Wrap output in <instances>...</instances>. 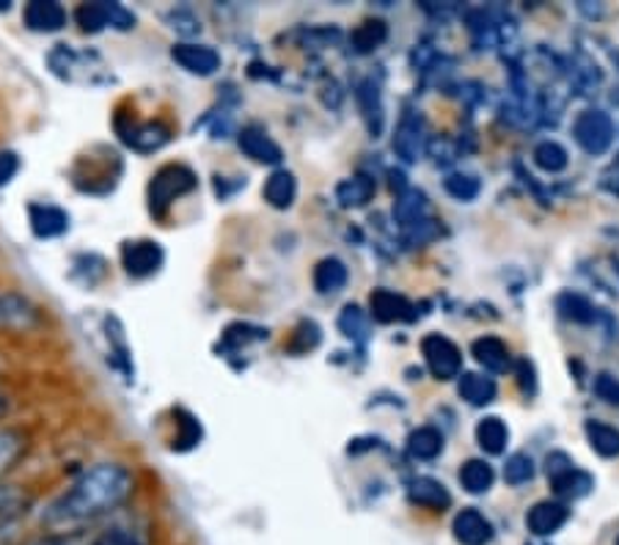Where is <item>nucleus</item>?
Segmentation results:
<instances>
[{
	"label": "nucleus",
	"mask_w": 619,
	"mask_h": 545,
	"mask_svg": "<svg viewBox=\"0 0 619 545\" xmlns=\"http://www.w3.org/2000/svg\"><path fill=\"white\" fill-rule=\"evenodd\" d=\"M135 493V474L122 463H97L83 471L42 513L44 535L66 537L119 513Z\"/></svg>",
	"instance_id": "f257e3e1"
},
{
	"label": "nucleus",
	"mask_w": 619,
	"mask_h": 545,
	"mask_svg": "<svg viewBox=\"0 0 619 545\" xmlns=\"http://www.w3.org/2000/svg\"><path fill=\"white\" fill-rule=\"evenodd\" d=\"M48 66L55 77L77 86H103L111 81L108 64L94 50H81L75 44H55L48 53Z\"/></svg>",
	"instance_id": "f03ea898"
},
{
	"label": "nucleus",
	"mask_w": 619,
	"mask_h": 545,
	"mask_svg": "<svg viewBox=\"0 0 619 545\" xmlns=\"http://www.w3.org/2000/svg\"><path fill=\"white\" fill-rule=\"evenodd\" d=\"M196 188H199V177H196L193 168L185 166V163H166V166L151 174V182L146 188L149 212L162 221L174 207V201L193 193Z\"/></svg>",
	"instance_id": "7ed1b4c3"
},
{
	"label": "nucleus",
	"mask_w": 619,
	"mask_h": 545,
	"mask_svg": "<svg viewBox=\"0 0 619 545\" xmlns=\"http://www.w3.org/2000/svg\"><path fill=\"white\" fill-rule=\"evenodd\" d=\"M122 177V157L116 151L105 149L103 155H94V149L88 155L77 157L75 168H72V182H75L77 190L83 193H94L103 196L111 193L116 188Z\"/></svg>",
	"instance_id": "20e7f679"
},
{
	"label": "nucleus",
	"mask_w": 619,
	"mask_h": 545,
	"mask_svg": "<svg viewBox=\"0 0 619 545\" xmlns=\"http://www.w3.org/2000/svg\"><path fill=\"white\" fill-rule=\"evenodd\" d=\"M33 510V496L20 485L0 482V545H14Z\"/></svg>",
	"instance_id": "39448f33"
},
{
	"label": "nucleus",
	"mask_w": 619,
	"mask_h": 545,
	"mask_svg": "<svg viewBox=\"0 0 619 545\" xmlns=\"http://www.w3.org/2000/svg\"><path fill=\"white\" fill-rule=\"evenodd\" d=\"M77 25L86 33H99L105 28L114 31H129L135 28V14L122 3H108V0H97V3H83L75 11Z\"/></svg>",
	"instance_id": "423d86ee"
},
{
	"label": "nucleus",
	"mask_w": 619,
	"mask_h": 545,
	"mask_svg": "<svg viewBox=\"0 0 619 545\" xmlns=\"http://www.w3.org/2000/svg\"><path fill=\"white\" fill-rule=\"evenodd\" d=\"M162 262H166V251L157 240H127L122 245V268L129 279H151L160 273Z\"/></svg>",
	"instance_id": "0eeeda50"
},
{
	"label": "nucleus",
	"mask_w": 619,
	"mask_h": 545,
	"mask_svg": "<svg viewBox=\"0 0 619 545\" xmlns=\"http://www.w3.org/2000/svg\"><path fill=\"white\" fill-rule=\"evenodd\" d=\"M421 356H424L427 369H430L438 380L458 378L460 369H463L460 347L441 334H427L424 339H421Z\"/></svg>",
	"instance_id": "6e6552de"
},
{
	"label": "nucleus",
	"mask_w": 619,
	"mask_h": 545,
	"mask_svg": "<svg viewBox=\"0 0 619 545\" xmlns=\"http://www.w3.org/2000/svg\"><path fill=\"white\" fill-rule=\"evenodd\" d=\"M116 133L138 155H151L171 140V127L168 125H162V122H135L133 116H129V122L116 116Z\"/></svg>",
	"instance_id": "1a4fd4ad"
},
{
	"label": "nucleus",
	"mask_w": 619,
	"mask_h": 545,
	"mask_svg": "<svg viewBox=\"0 0 619 545\" xmlns=\"http://www.w3.org/2000/svg\"><path fill=\"white\" fill-rule=\"evenodd\" d=\"M573 136L587 155H604L615 138V125L604 111H584L573 125Z\"/></svg>",
	"instance_id": "9d476101"
},
{
	"label": "nucleus",
	"mask_w": 619,
	"mask_h": 545,
	"mask_svg": "<svg viewBox=\"0 0 619 545\" xmlns=\"http://www.w3.org/2000/svg\"><path fill=\"white\" fill-rule=\"evenodd\" d=\"M42 323V308L20 292H0V331H31Z\"/></svg>",
	"instance_id": "9b49d317"
},
{
	"label": "nucleus",
	"mask_w": 619,
	"mask_h": 545,
	"mask_svg": "<svg viewBox=\"0 0 619 545\" xmlns=\"http://www.w3.org/2000/svg\"><path fill=\"white\" fill-rule=\"evenodd\" d=\"M171 59L182 66L185 72L199 77H210L221 70V53L210 44H196V42H179L174 44Z\"/></svg>",
	"instance_id": "f8f14e48"
},
{
	"label": "nucleus",
	"mask_w": 619,
	"mask_h": 545,
	"mask_svg": "<svg viewBox=\"0 0 619 545\" xmlns=\"http://www.w3.org/2000/svg\"><path fill=\"white\" fill-rule=\"evenodd\" d=\"M452 535L460 545H491L495 530L491 518L480 513L476 507H465L454 515Z\"/></svg>",
	"instance_id": "ddd939ff"
},
{
	"label": "nucleus",
	"mask_w": 619,
	"mask_h": 545,
	"mask_svg": "<svg viewBox=\"0 0 619 545\" xmlns=\"http://www.w3.org/2000/svg\"><path fill=\"white\" fill-rule=\"evenodd\" d=\"M66 20H70V14L55 0H31L22 9V22L33 33H59L66 25Z\"/></svg>",
	"instance_id": "4468645a"
},
{
	"label": "nucleus",
	"mask_w": 619,
	"mask_h": 545,
	"mask_svg": "<svg viewBox=\"0 0 619 545\" xmlns=\"http://www.w3.org/2000/svg\"><path fill=\"white\" fill-rule=\"evenodd\" d=\"M28 223H31V232L39 240H53L70 232V212L64 207L39 205L36 201V205L28 207Z\"/></svg>",
	"instance_id": "2eb2a0df"
},
{
	"label": "nucleus",
	"mask_w": 619,
	"mask_h": 545,
	"mask_svg": "<svg viewBox=\"0 0 619 545\" xmlns=\"http://www.w3.org/2000/svg\"><path fill=\"white\" fill-rule=\"evenodd\" d=\"M369 312L377 323H402L416 319V306L394 290H375L369 295Z\"/></svg>",
	"instance_id": "dca6fc26"
},
{
	"label": "nucleus",
	"mask_w": 619,
	"mask_h": 545,
	"mask_svg": "<svg viewBox=\"0 0 619 545\" xmlns=\"http://www.w3.org/2000/svg\"><path fill=\"white\" fill-rule=\"evenodd\" d=\"M238 146L253 163H262V166H279V163L284 160L281 146L256 125H248L238 133Z\"/></svg>",
	"instance_id": "f3484780"
},
{
	"label": "nucleus",
	"mask_w": 619,
	"mask_h": 545,
	"mask_svg": "<svg viewBox=\"0 0 619 545\" xmlns=\"http://www.w3.org/2000/svg\"><path fill=\"white\" fill-rule=\"evenodd\" d=\"M570 521V510L562 502H537L526 513V530L537 537H550Z\"/></svg>",
	"instance_id": "a211bd4d"
},
{
	"label": "nucleus",
	"mask_w": 619,
	"mask_h": 545,
	"mask_svg": "<svg viewBox=\"0 0 619 545\" xmlns=\"http://www.w3.org/2000/svg\"><path fill=\"white\" fill-rule=\"evenodd\" d=\"M408 499L416 507L432 510V513H443V510L452 507V493L438 480H430V476H419V480L410 482Z\"/></svg>",
	"instance_id": "6ab92c4d"
},
{
	"label": "nucleus",
	"mask_w": 619,
	"mask_h": 545,
	"mask_svg": "<svg viewBox=\"0 0 619 545\" xmlns=\"http://www.w3.org/2000/svg\"><path fill=\"white\" fill-rule=\"evenodd\" d=\"M394 149L399 151V157L405 160H419L421 151H424V122L421 116L408 114L397 127V136H394Z\"/></svg>",
	"instance_id": "aec40b11"
},
{
	"label": "nucleus",
	"mask_w": 619,
	"mask_h": 545,
	"mask_svg": "<svg viewBox=\"0 0 619 545\" xmlns=\"http://www.w3.org/2000/svg\"><path fill=\"white\" fill-rule=\"evenodd\" d=\"M262 196H264V201L273 207V210H290V207L295 205V199H297L295 174L286 171V168H279V171H273L267 177V182H264Z\"/></svg>",
	"instance_id": "412c9836"
},
{
	"label": "nucleus",
	"mask_w": 619,
	"mask_h": 545,
	"mask_svg": "<svg viewBox=\"0 0 619 545\" xmlns=\"http://www.w3.org/2000/svg\"><path fill=\"white\" fill-rule=\"evenodd\" d=\"M471 353H474L476 361L485 369H491V373H506V369H510V347H506L499 336H482V339H476L474 345H471Z\"/></svg>",
	"instance_id": "4be33fe9"
},
{
	"label": "nucleus",
	"mask_w": 619,
	"mask_h": 545,
	"mask_svg": "<svg viewBox=\"0 0 619 545\" xmlns=\"http://www.w3.org/2000/svg\"><path fill=\"white\" fill-rule=\"evenodd\" d=\"M347 279H350L347 265L342 260H336V256H325L314 268V286H317L319 295H334V292L345 290Z\"/></svg>",
	"instance_id": "5701e85b"
},
{
	"label": "nucleus",
	"mask_w": 619,
	"mask_h": 545,
	"mask_svg": "<svg viewBox=\"0 0 619 545\" xmlns=\"http://www.w3.org/2000/svg\"><path fill=\"white\" fill-rule=\"evenodd\" d=\"M88 545H151L149 532L140 524H111L92 537Z\"/></svg>",
	"instance_id": "b1692460"
},
{
	"label": "nucleus",
	"mask_w": 619,
	"mask_h": 545,
	"mask_svg": "<svg viewBox=\"0 0 619 545\" xmlns=\"http://www.w3.org/2000/svg\"><path fill=\"white\" fill-rule=\"evenodd\" d=\"M28 449V436L17 427H0V482L3 476L20 463V458Z\"/></svg>",
	"instance_id": "393cba45"
},
{
	"label": "nucleus",
	"mask_w": 619,
	"mask_h": 545,
	"mask_svg": "<svg viewBox=\"0 0 619 545\" xmlns=\"http://www.w3.org/2000/svg\"><path fill=\"white\" fill-rule=\"evenodd\" d=\"M550 485H554L556 496L562 499H581L587 496L589 491L595 488V480L587 474V471L576 469V465H570V469L559 471L556 476H550Z\"/></svg>",
	"instance_id": "a878e982"
},
{
	"label": "nucleus",
	"mask_w": 619,
	"mask_h": 545,
	"mask_svg": "<svg viewBox=\"0 0 619 545\" xmlns=\"http://www.w3.org/2000/svg\"><path fill=\"white\" fill-rule=\"evenodd\" d=\"M105 334H108V345H111V356H114V369H119L124 378H133V358H129V347L127 339H124V331L119 319L111 314L105 317Z\"/></svg>",
	"instance_id": "bb28decb"
},
{
	"label": "nucleus",
	"mask_w": 619,
	"mask_h": 545,
	"mask_svg": "<svg viewBox=\"0 0 619 545\" xmlns=\"http://www.w3.org/2000/svg\"><path fill=\"white\" fill-rule=\"evenodd\" d=\"M458 391L465 402L482 408V406H487V402L495 400V380L485 378V375L465 373L463 378H460Z\"/></svg>",
	"instance_id": "cd10ccee"
},
{
	"label": "nucleus",
	"mask_w": 619,
	"mask_h": 545,
	"mask_svg": "<svg viewBox=\"0 0 619 545\" xmlns=\"http://www.w3.org/2000/svg\"><path fill=\"white\" fill-rule=\"evenodd\" d=\"M493 482H495V471L491 463H485V460H469V463L460 469V485H463L469 493H474V496H482V493L491 491Z\"/></svg>",
	"instance_id": "c85d7f7f"
},
{
	"label": "nucleus",
	"mask_w": 619,
	"mask_h": 545,
	"mask_svg": "<svg viewBox=\"0 0 619 545\" xmlns=\"http://www.w3.org/2000/svg\"><path fill=\"white\" fill-rule=\"evenodd\" d=\"M506 441H510V430H506V425L499 416H487V419H482L480 425H476V443H480L487 454L504 452Z\"/></svg>",
	"instance_id": "c756f323"
},
{
	"label": "nucleus",
	"mask_w": 619,
	"mask_h": 545,
	"mask_svg": "<svg viewBox=\"0 0 619 545\" xmlns=\"http://www.w3.org/2000/svg\"><path fill=\"white\" fill-rule=\"evenodd\" d=\"M371 196H375V179L364 177V174L345 179V182H339V188H336V199H339V205L347 207V210H350V207H364Z\"/></svg>",
	"instance_id": "7c9ffc66"
},
{
	"label": "nucleus",
	"mask_w": 619,
	"mask_h": 545,
	"mask_svg": "<svg viewBox=\"0 0 619 545\" xmlns=\"http://www.w3.org/2000/svg\"><path fill=\"white\" fill-rule=\"evenodd\" d=\"M408 452L416 460H436L443 452V436L436 427H419V430L410 432Z\"/></svg>",
	"instance_id": "2f4dec72"
},
{
	"label": "nucleus",
	"mask_w": 619,
	"mask_h": 545,
	"mask_svg": "<svg viewBox=\"0 0 619 545\" xmlns=\"http://www.w3.org/2000/svg\"><path fill=\"white\" fill-rule=\"evenodd\" d=\"M386 39H388L386 22H382V20H364L361 25L353 31L350 42H353V50H356V53L367 55V53H371V50L380 48Z\"/></svg>",
	"instance_id": "473e14b6"
},
{
	"label": "nucleus",
	"mask_w": 619,
	"mask_h": 545,
	"mask_svg": "<svg viewBox=\"0 0 619 545\" xmlns=\"http://www.w3.org/2000/svg\"><path fill=\"white\" fill-rule=\"evenodd\" d=\"M174 419H177V436H174L171 449L177 452H188L196 443L201 441V425L193 413H188L185 408H174Z\"/></svg>",
	"instance_id": "72a5a7b5"
},
{
	"label": "nucleus",
	"mask_w": 619,
	"mask_h": 545,
	"mask_svg": "<svg viewBox=\"0 0 619 545\" xmlns=\"http://www.w3.org/2000/svg\"><path fill=\"white\" fill-rule=\"evenodd\" d=\"M534 163H537V168H543L545 174H559L565 171L570 157H567V149L562 144H556V140H543V144L534 149Z\"/></svg>",
	"instance_id": "f704fd0d"
},
{
	"label": "nucleus",
	"mask_w": 619,
	"mask_h": 545,
	"mask_svg": "<svg viewBox=\"0 0 619 545\" xmlns=\"http://www.w3.org/2000/svg\"><path fill=\"white\" fill-rule=\"evenodd\" d=\"M587 438L595 452L604 454V458H615V454H619V430H615V427L604 425V421H589Z\"/></svg>",
	"instance_id": "c9c22d12"
},
{
	"label": "nucleus",
	"mask_w": 619,
	"mask_h": 545,
	"mask_svg": "<svg viewBox=\"0 0 619 545\" xmlns=\"http://www.w3.org/2000/svg\"><path fill=\"white\" fill-rule=\"evenodd\" d=\"M339 331L345 336H350V339L367 342V336H369L367 314H364L356 303H350V306H345V312L339 314Z\"/></svg>",
	"instance_id": "e433bc0d"
},
{
	"label": "nucleus",
	"mask_w": 619,
	"mask_h": 545,
	"mask_svg": "<svg viewBox=\"0 0 619 545\" xmlns=\"http://www.w3.org/2000/svg\"><path fill=\"white\" fill-rule=\"evenodd\" d=\"M556 306H559V312L565 314L567 319H573V323H592L595 319L592 303L581 295H573V292H565Z\"/></svg>",
	"instance_id": "4c0bfd02"
},
{
	"label": "nucleus",
	"mask_w": 619,
	"mask_h": 545,
	"mask_svg": "<svg viewBox=\"0 0 619 545\" xmlns=\"http://www.w3.org/2000/svg\"><path fill=\"white\" fill-rule=\"evenodd\" d=\"M319 339H323V331H319L317 323H312V319H303V323H297L295 334H292L290 339V350L292 353H308L314 350V347L319 345Z\"/></svg>",
	"instance_id": "58836bf2"
},
{
	"label": "nucleus",
	"mask_w": 619,
	"mask_h": 545,
	"mask_svg": "<svg viewBox=\"0 0 619 545\" xmlns=\"http://www.w3.org/2000/svg\"><path fill=\"white\" fill-rule=\"evenodd\" d=\"M482 190L480 179L471 177V174H452V177L447 179V193L454 196L458 201H471L476 199Z\"/></svg>",
	"instance_id": "ea45409f"
},
{
	"label": "nucleus",
	"mask_w": 619,
	"mask_h": 545,
	"mask_svg": "<svg viewBox=\"0 0 619 545\" xmlns=\"http://www.w3.org/2000/svg\"><path fill=\"white\" fill-rule=\"evenodd\" d=\"M532 476H534V460L528 458V454L517 452L506 460L504 480L510 482V485H523V482H528Z\"/></svg>",
	"instance_id": "a19ab883"
},
{
	"label": "nucleus",
	"mask_w": 619,
	"mask_h": 545,
	"mask_svg": "<svg viewBox=\"0 0 619 545\" xmlns=\"http://www.w3.org/2000/svg\"><path fill=\"white\" fill-rule=\"evenodd\" d=\"M262 339H267V331L253 328V325L248 323L229 325L227 334H223V345L227 347H240V345H248V342H262Z\"/></svg>",
	"instance_id": "79ce46f5"
},
{
	"label": "nucleus",
	"mask_w": 619,
	"mask_h": 545,
	"mask_svg": "<svg viewBox=\"0 0 619 545\" xmlns=\"http://www.w3.org/2000/svg\"><path fill=\"white\" fill-rule=\"evenodd\" d=\"M421 210H424V196L421 193H408L397 201V216L402 218L405 223H419Z\"/></svg>",
	"instance_id": "37998d69"
},
{
	"label": "nucleus",
	"mask_w": 619,
	"mask_h": 545,
	"mask_svg": "<svg viewBox=\"0 0 619 545\" xmlns=\"http://www.w3.org/2000/svg\"><path fill=\"white\" fill-rule=\"evenodd\" d=\"M595 395L609 402V406H619V380L606 373L598 375V380H595Z\"/></svg>",
	"instance_id": "c03bdc74"
},
{
	"label": "nucleus",
	"mask_w": 619,
	"mask_h": 545,
	"mask_svg": "<svg viewBox=\"0 0 619 545\" xmlns=\"http://www.w3.org/2000/svg\"><path fill=\"white\" fill-rule=\"evenodd\" d=\"M17 171H20V157H17V151H0V188H6V185L17 177Z\"/></svg>",
	"instance_id": "a18cd8bd"
},
{
	"label": "nucleus",
	"mask_w": 619,
	"mask_h": 545,
	"mask_svg": "<svg viewBox=\"0 0 619 545\" xmlns=\"http://www.w3.org/2000/svg\"><path fill=\"white\" fill-rule=\"evenodd\" d=\"M517 384H521V391L526 397L537 391V378H534V367H532V361H526V358H521V361H517Z\"/></svg>",
	"instance_id": "49530a36"
},
{
	"label": "nucleus",
	"mask_w": 619,
	"mask_h": 545,
	"mask_svg": "<svg viewBox=\"0 0 619 545\" xmlns=\"http://www.w3.org/2000/svg\"><path fill=\"white\" fill-rule=\"evenodd\" d=\"M25 545H70V543H66V537H59V535H39L36 541Z\"/></svg>",
	"instance_id": "de8ad7c7"
}]
</instances>
